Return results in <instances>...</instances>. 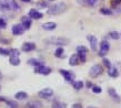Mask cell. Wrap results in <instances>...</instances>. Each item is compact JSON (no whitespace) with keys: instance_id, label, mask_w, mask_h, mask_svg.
Returning a JSON list of instances; mask_svg holds the SVG:
<instances>
[{"instance_id":"6da1fadb","label":"cell","mask_w":121,"mask_h":108,"mask_svg":"<svg viewBox=\"0 0 121 108\" xmlns=\"http://www.w3.org/2000/svg\"><path fill=\"white\" fill-rule=\"evenodd\" d=\"M67 9V4H63V2H59V4H56L53 6L48 9V15H60V13H62L65 12V10Z\"/></svg>"},{"instance_id":"7a4b0ae2","label":"cell","mask_w":121,"mask_h":108,"mask_svg":"<svg viewBox=\"0 0 121 108\" xmlns=\"http://www.w3.org/2000/svg\"><path fill=\"white\" fill-rule=\"evenodd\" d=\"M48 43L52 44V45H66V44L69 43V40L68 39H65V38H51V39L47 40Z\"/></svg>"},{"instance_id":"3957f363","label":"cell","mask_w":121,"mask_h":108,"mask_svg":"<svg viewBox=\"0 0 121 108\" xmlns=\"http://www.w3.org/2000/svg\"><path fill=\"white\" fill-rule=\"evenodd\" d=\"M101 73H102V66L99 65V64H95L90 69V71H89V75L91 76V77H98Z\"/></svg>"},{"instance_id":"277c9868","label":"cell","mask_w":121,"mask_h":108,"mask_svg":"<svg viewBox=\"0 0 121 108\" xmlns=\"http://www.w3.org/2000/svg\"><path fill=\"white\" fill-rule=\"evenodd\" d=\"M110 50V44L108 41L106 40H103L101 41V44H100V51H99V56H104L107 53H108V51Z\"/></svg>"},{"instance_id":"5b68a950","label":"cell","mask_w":121,"mask_h":108,"mask_svg":"<svg viewBox=\"0 0 121 108\" xmlns=\"http://www.w3.org/2000/svg\"><path fill=\"white\" fill-rule=\"evenodd\" d=\"M39 97L40 98H43V99H48V98H50L53 95V90L51 88H43V89H41L39 93Z\"/></svg>"},{"instance_id":"8992f818","label":"cell","mask_w":121,"mask_h":108,"mask_svg":"<svg viewBox=\"0 0 121 108\" xmlns=\"http://www.w3.org/2000/svg\"><path fill=\"white\" fill-rule=\"evenodd\" d=\"M35 72L38 73V74H41V75H49L51 69L47 66H44V65H39V66L35 67Z\"/></svg>"},{"instance_id":"52a82bcc","label":"cell","mask_w":121,"mask_h":108,"mask_svg":"<svg viewBox=\"0 0 121 108\" xmlns=\"http://www.w3.org/2000/svg\"><path fill=\"white\" fill-rule=\"evenodd\" d=\"M60 73H61V75L65 77L67 82H70V83H73L72 81L74 79V74L72 72H70V71H66V69H60Z\"/></svg>"},{"instance_id":"ba28073f","label":"cell","mask_w":121,"mask_h":108,"mask_svg":"<svg viewBox=\"0 0 121 108\" xmlns=\"http://www.w3.org/2000/svg\"><path fill=\"white\" fill-rule=\"evenodd\" d=\"M11 30H12V34L15 35H20L25 32V28L22 27V24H15L11 28Z\"/></svg>"},{"instance_id":"9c48e42d","label":"cell","mask_w":121,"mask_h":108,"mask_svg":"<svg viewBox=\"0 0 121 108\" xmlns=\"http://www.w3.org/2000/svg\"><path fill=\"white\" fill-rule=\"evenodd\" d=\"M28 15H29V18H31V19H41L43 15H42L41 12H39L38 10H36V9H31V10L29 11Z\"/></svg>"},{"instance_id":"30bf717a","label":"cell","mask_w":121,"mask_h":108,"mask_svg":"<svg viewBox=\"0 0 121 108\" xmlns=\"http://www.w3.org/2000/svg\"><path fill=\"white\" fill-rule=\"evenodd\" d=\"M88 41L90 42V45H91V50L95 51L97 50V45H98V40L95 35H88Z\"/></svg>"},{"instance_id":"8fae6325","label":"cell","mask_w":121,"mask_h":108,"mask_svg":"<svg viewBox=\"0 0 121 108\" xmlns=\"http://www.w3.org/2000/svg\"><path fill=\"white\" fill-rule=\"evenodd\" d=\"M35 49H36V44L32 42H26L22 45V51H25V52H31Z\"/></svg>"},{"instance_id":"7c38bea8","label":"cell","mask_w":121,"mask_h":108,"mask_svg":"<svg viewBox=\"0 0 121 108\" xmlns=\"http://www.w3.org/2000/svg\"><path fill=\"white\" fill-rule=\"evenodd\" d=\"M108 94L110 95V97L112 98L114 101H118V103H119V101L121 100V99H120V96L118 95L117 92H116L113 88H109V89H108Z\"/></svg>"},{"instance_id":"4fadbf2b","label":"cell","mask_w":121,"mask_h":108,"mask_svg":"<svg viewBox=\"0 0 121 108\" xmlns=\"http://www.w3.org/2000/svg\"><path fill=\"white\" fill-rule=\"evenodd\" d=\"M25 108H42V104H41L40 101L32 100V101H29V103L25 106Z\"/></svg>"},{"instance_id":"5bb4252c","label":"cell","mask_w":121,"mask_h":108,"mask_svg":"<svg viewBox=\"0 0 121 108\" xmlns=\"http://www.w3.org/2000/svg\"><path fill=\"white\" fill-rule=\"evenodd\" d=\"M57 28V24L55 22H46L42 24V29L47 30V31H51V30H55Z\"/></svg>"},{"instance_id":"9a60e30c","label":"cell","mask_w":121,"mask_h":108,"mask_svg":"<svg viewBox=\"0 0 121 108\" xmlns=\"http://www.w3.org/2000/svg\"><path fill=\"white\" fill-rule=\"evenodd\" d=\"M0 10H2V11L11 10L10 6H9V1H8V0H0Z\"/></svg>"},{"instance_id":"2e32d148","label":"cell","mask_w":121,"mask_h":108,"mask_svg":"<svg viewBox=\"0 0 121 108\" xmlns=\"http://www.w3.org/2000/svg\"><path fill=\"white\" fill-rule=\"evenodd\" d=\"M79 56H78V54H73L71 58H70L69 60V64L71 65V66H76V65L79 64Z\"/></svg>"},{"instance_id":"e0dca14e","label":"cell","mask_w":121,"mask_h":108,"mask_svg":"<svg viewBox=\"0 0 121 108\" xmlns=\"http://www.w3.org/2000/svg\"><path fill=\"white\" fill-rule=\"evenodd\" d=\"M9 1V6H10V9L13 11H20V7L19 4H17L16 0H8Z\"/></svg>"},{"instance_id":"ac0fdd59","label":"cell","mask_w":121,"mask_h":108,"mask_svg":"<svg viewBox=\"0 0 121 108\" xmlns=\"http://www.w3.org/2000/svg\"><path fill=\"white\" fill-rule=\"evenodd\" d=\"M9 63H10L11 65H13V66H18V65L21 63V61H20L19 56H10V58H9Z\"/></svg>"},{"instance_id":"d6986e66","label":"cell","mask_w":121,"mask_h":108,"mask_svg":"<svg viewBox=\"0 0 121 108\" xmlns=\"http://www.w3.org/2000/svg\"><path fill=\"white\" fill-rule=\"evenodd\" d=\"M88 53V49L83 45H79L77 46V54L78 55H87Z\"/></svg>"},{"instance_id":"ffe728a7","label":"cell","mask_w":121,"mask_h":108,"mask_svg":"<svg viewBox=\"0 0 121 108\" xmlns=\"http://www.w3.org/2000/svg\"><path fill=\"white\" fill-rule=\"evenodd\" d=\"M15 97L17 100H23V99L28 98V94L25 93V92H18V93L15 95Z\"/></svg>"},{"instance_id":"44dd1931","label":"cell","mask_w":121,"mask_h":108,"mask_svg":"<svg viewBox=\"0 0 121 108\" xmlns=\"http://www.w3.org/2000/svg\"><path fill=\"white\" fill-rule=\"evenodd\" d=\"M31 19H28L27 17H25V18H22V27L25 28V29H29L30 27H31Z\"/></svg>"},{"instance_id":"7402d4cb","label":"cell","mask_w":121,"mask_h":108,"mask_svg":"<svg viewBox=\"0 0 121 108\" xmlns=\"http://www.w3.org/2000/svg\"><path fill=\"white\" fill-rule=\"evenodd\" d=\"M108 74H109V76H111V77H118L119 72H118V69H116V67H110L109 71H108Z\"/></svg>"},{"instance_id":"603a6c76","label":"cell","mask_w":121,"mask_h":108,"mask_svg":"<svg viewBox=\"0 0 121 108\" xmlns=\"http://www.w3.org/2000/svg\"><path fill=\"white\" fill-rule=\"evenodd\" d=\"M72 85H73L74 89L80 90L81 88L83 87V82H82V81H74L73 83H72Z\"/></svg>"},{"instance_id":"cb8c5ba5","label":"cell","mask_w":121,"mask_h":108,"mask_svg":"<svg viewBox=\"0 0 121 108\" xmlns=\"http://www.w3.org/2000/svg\"><path fill=\"white\" fill-rule=\"evenodd\" d=\"M52 108H66V104H63L61 101L56 100L53 104H52Z\"/></svg>"},{"instance_id":"d4e9b609","label":"cell","mask_w":121,"mask_h":108,"mask_svg":"<svg viewBox=\"0 0 121 108\" xmlns=\"http://www.w3.org/2000/svg\"><path fill=\"white\" fill-rule=\"evenodd\" d=\"M29 64H31V65H33L35 67L36 66H39V65H43L42 64V62H40V61H38V60H36V58H31V60H29V62H28Z\"/></svg>"},{"instance_id":"484cf974","label":"cell","mask_w":121,"mask_h":108,"mask_svg":"<svg viewBox=\"0 0 121 108\" xmlns=\"http://www.w3.org/2000/svg\"><path fill=\"white\" fill-rule=\"evenodd\" d=\"M6 103H7L8 108H18V104L13 100H7Z\"/></svg>"},{"instance_id":"4316f807","label":"cell","mask_w":121,"mask_h":108,"mask_svg":"<svg viewBox=\"0 0 121 108\" xmlns=\"http://www.w3.org/2000/svg\"><path fill=\"white\" fill-rule=\"evenodd\" d=\"M63 49L62 47H58L57 50H56V52H55V55L57 56V58H62L63 55Z\"/></svg>"},{"instance_id":"83f0119b","label":"cell","mask_w":121,"mask_h":108,"mask_svg":"<svg viewBox=\"0 0 121 108\" xmlns=\"http://www.w3.org/2000/svg\"><path fill=\"white\" fill-rule=\"evenodd\" d=\"M100 12H101L102 15H112V11H111L110 9H107V8H102V9H100Z\"/></svg>"},{"instance_id":"f1b7e54d","label":"cell","mask_w":121,"mask_h":108,"mask_svg":"<svg viewBox=\"0 0 121 108\" xmlns=\"http://www.w3.org/2000/svg\"><path fill=\"white\" fill-rule=\"evenodd\" d=\"M109 35H110L113 40H118L119 38H120V34H119L117 31H111V32L109 33Z\"/></svg>"},{"instance_id":"f546056e","label":"cell","mask_w":121,"mask_h":108,"mask_svg":"<svg viewBox=\"0 0 121 108\" xmlns=\"http://www.w3.org/2000/svg\"><path fill=\"white\" fill-rule=\"evenodd\" d=\"M0 55H4V56L10 55V50H7V49H2V47H0Z\"/></svg>"},{"instance_id":"4dcf8cb0","label":"cell","mask_w":121,"mask_h":108,"mask_svg":"<svg viewBox=\"0 0 121 108\" xmlns=\"http://www.w3.org/2000/svg\"><path fill=\"white\" fill-rule=\"evenodd\" d=\"M19 54H20V52L18 49H11L10 50V56H19Z\"/></svg>"},{"instance_id":"1f68e13d","label":"cell","mask_w":121,"mask_h":108,"mask_svg":"<svg viewBox=\"0 0 121 108\" xmlns=\"http://www.w3.org/2000/svg\"><path fill=\"white\" fill-rule=\"evenodd\" d=\"M92 88V92H93V93H95V94H100L101 93V87H99V86H92L91 87Z\"/></svg>"},{"instance_id":"d6a6232c","label":"cell","mask_w":121,"mask_h":108,"mask_svg":"<svg viewBox=\"0 0 121 108\" xmlns=\"http://www.w3.org/2000/svg\"><path fill=\"white\" fill-rule=\"evenodd\" d=\"M103 65H104V66H107V67H108V69H110L111 67V63H110V61H109V60H107V58H103Z\"/></svg>"},{"instance_id":"836d02e7","label":"cell","mask_w":121,"mask_h":108,"mask_svg":"<svg viewBox=\"0 0 121 108\" xmlns=\"http://www.w3.org/2000/svg\"><path fill=\"white\" fill-rule=\"evenodd\" d=\"M84 1H86V4H89V6H95L98 0H84Z\"/></svg>"},{"instance_id":"e575fe53","label":"cell","mask_w":121,"mask_h":108,"mask_svg":"<svg viewBox=\"0 0 121 108\" xmlns=\"http://www.w3.org/2000/svg\"><path fill=\"white\" fill-rule=\"evenodd\" d=\"M6 25H7L6 20L4 18H0V28H6Z\"/></svg>"},{"instance_id":"d590c367","label":"cell","mask_w":121,"mask_h":108,"mask_svg":"<svg viewBox=\"0 0 121 108\" xmlns=\"http://www.w3.org/2000/svg\"><path fill=\"white\" fill-rule=\"evenodd\" d=\"M46 7H48V4L47 2H38L37 4V8H46Z\"/></svg>"},{"instance_id":"8d00e7d4","label":"cell","mask_w":121,"mask_h":108,"mask_svg":"<svg viewBox=\"0 0 121 108\" xmlns=\"http://www.w3.org/2000/svg\"><path fill=\"white\" fill-rule=\"evenodd\" d=\"M111 4H112L113 7H117V6H119V4H121V0H112V2H111Z\"/></svg>"},{"instance_id":"74e56055","label":"cell","mask_w":121,"mask_h":108,"mask_svg":"<svg viewBox=\"0 0 121 108\" xmlns=\"http://www.w3.org/2000/svg\"><path fill=\"white\" fill-rule=\"evenodd\" d=\"M72 108H82V106H81V104H79V103H76V104L72 105Z\"/></svg>"},{"instance_id":"f35d334b","label":"cell","mask_w":121,"mask_h":108,"mask_svg":"<svg viewBox=\"0 0 121 108\" xmlns=\"http://www.w3.org/2000/svg\"><path fill=\"white\" fill-rule=\"evenodd\" d=\"M0 101H7V99L4 97H0Z\"/></svg>"},{"instance_id":"ab89813d","label":"cell","mask_w":121,"mask_h":108,"mask_svg":"<svg viewBox=\"0 0 121 108\" xmlns=\"http://www.w3.org/2000/svg\"><path fill=\"white\" fill-rule=\"evenodd\" d=\"M93 85H91V83H87V87H92Z\"/></svg>"},{"instance_id":"60d3db41","label":"cell","mask_w":121,"mask_h":108,"mask_svg":"<svg viewBox=\"0 0 121 108\" xmlns=\"http://www.w3.org/2000/svg\"><path fill=\"white\" fill-rule=\"evenodd\" d=\"M21 1H23V2H31V0H21Z\"/></svg>"},{"instance_id":"b9f144b4","label":"cell","mask_w":121,"mask_h":108,"mask_svg":"<svg viewBox=\"0 0 121 108\" xmlns=\"http://www.w3.org/2000/svg\"><path fill=\"white\" fill-rule=\"evenodd\" d=\"M1 78H2V75H1V73H0V81H1Z\"/></svg>"},{"instance_id":"7bdbcfd3","label":"cell","mask_w":121,"mask_h":108,"mask_svg":"<svg viewBox=\"0 0 121 108\" xmlns=\"http://www.w3.org/2000/svg\"><path fill=\"white\" fill-rule=\"evenodd\" d=\"M88 108H95V107H88Z\"/></svg>"},{"instance_id":"ee69618b","label":"cell","mask_w":121,"mask_h":108,"mask_svg":"<svg viewBox=\"0 0 121 108\" xmlns=\"http://www.w3.org/2000/svg\"><path fill=\"white\" fill-rule=\"evenodd\" d=\"M49 1H53V0H49Z\"/></svg>"},{"instance_id":"f6af8a7d","label":"cell","mask_w":121,"mask_h":108,"mask_svg":"<svg viewBox=\"0 0 121 108\" xmlns=\"http://www.w3.org/2000/svg\"><path fill=\"white\" fill-rule=\"evenodd\" d=\"M120 38H121V34H120Z\"/></svg>"},{"instance_id":"bcb514c9","label":"cell","mask_w":121,"mask_h":108,"mask_svg":"<svg viewBox=\"0 0 121 108\" xmlns=\"http://www.w3.org/2000/svg\"><path fill=\"white\" fill-rule=\"evenodd\" d=\"M0 89H1V87H0Z\"/></svg>"}]
</instances>
